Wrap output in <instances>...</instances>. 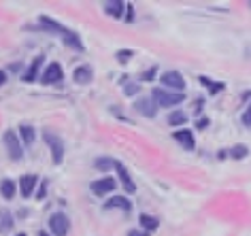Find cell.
Here are the masks:
<instances>
[{
	"label": "cell",
	"mask_w": 251,
	"mask_h": 236,
	"mask_svg": "<svg viewBox=\"0 0 251 236\" xmlns=\"http://www.w3.org/2000/svg\"><path fill=\"white\" fill-rule=\"evenodd\" d=\"M153 100L158 102V107H164V109H171V107H177L185 100V94L183 92H171V90H164V88H155L153 90Z\"/></svg>",
	"instance_id": "cell-1"
},
{
	"label": "cell",
	"mask_w": 251,
	"mask_h": 236,
	"mask_svg": "<svg viewBox=\"0 0 251 236\" xmlns=\"http://www.w3.org/2000/svg\"><path fill=\"white\" fill-rule=\"evenodd\" d=\"M4 141V147H7V153L11 160H22L24 158V149H22V139L20 134L13 132V130H7L2 136Z\"/></svg>",
	"instance_id": "cell-2"
},
{
	"label": "cell",
	"mask_w": 251,
	"mask_h": 236,
	"mask_svg": "<svg viewBox=\"0 0 251 236\" xmlns=\"http://www.w3.org/2000/svg\"><path fill=\"white\" fill-rule=\"evenodd\" d=\"M43 139H45L47 147H49V151H51L53 162H55V164H60L62 160H64V141H62L58 134L49 132V130H45V132H43Z\"/></svg>",
	"instance_id": "cell-3"
},
{
	"label": "cell",
	"mask_w": 251,
	"mask_h": 236,
	"mask_svg": "<svg viewBox=\"0 0 251 236\" xmlns=\"http://www.w3.org/2000/svg\"><path fill=\"white\" fill-rule=\"evenodd\" d=\"M160 81L166 90H171V92H183L185 90V79H183V74L177 72V71H166L160 77Z\"/></svg>",
	"instance_id": "cell-4"
},
{
	"label": "cell",
	"mask_w": 251,
	"mask_h": 236,
	"mask_svg": "<svg viewBox=\"0 0 251 236\" xmlns=\"http://www.w3.org/2000/svg\"><path fill=\"white\" fill-rule=\"evenodd\" d=\"M49 230L53 232V236H66L71 230V219L64 213H53L49 217Z\"/></svg>",
	"instance_id": "cell-5"
},
{
	"label": "cell",
	"mask_w": 251,
	"mask_h": 236,
	"mask_svg": "<svg viewBox=\"0 0 251 236\" xmlns=\"http://www.w3.org/2000/svg\"><path fill=\"white\" fill-rule=\"evenodd\" d=\"M64 79V71H62V66L58 62H51V64H47V68L43 71L41 74V81L45 85H51V83H58Z\"/></svg>",
	"instance_id": "cell-6"
},
{
	"label": "cell",
	"mask_w": 251,
	"mask_h": 236,
	"mask_svg": "<svg viewBox=\"0 0 251 236\" xmlns=\"http://www.w3.org/2000/svg\"><path fill=\"white\" fill-rule=\"evenodd\" d=\"M117 181L113 177H104V179H98V181H92L90 183V191L94 196H106L115 189Z\"/></svg>",
	"instance_id": "cell-7"
},
{
	"label": "cell",
	"mask_w": 251,
	"mask_h": 236,
	"mask_svg": "<svg viewBox=\"0 0 251 236\" xmlns=\"http://www.w3.org/2000/svg\"><path fill=\"white\" fill-rule=\"evenodd\" d=\"M134 109L139 111L141 115H145V117H155L158 115V102H155L153 98H139V100L134 102Z\"/></svg>",
	"instance_id": "cell-8"
},
{
	"label": "cell",
	"mask_w": 251,
	"mask_h": 236,
	"mask_svg": "<svg viewBox=\"0 0 251 236\" xmlns=\"http://www.w3.org/2000/svg\"><path fill=\"white\" fill-rule=\"evenodd\" d=\"M115 170H117V177H119V183H122V188L128 191V194H134V191H136V185H134V181H132V177H130V172L126 170V166L119 164V162H115Z\"/></svg>",
	"instance_id": "cell-9"
},
{
	"label": "cell",
	"mask_w": 251,
	"mask_h": 236,
	"mask_svg": "<svg viewBox=\"0 0 251 236\" xmlns=\"http://www.w3.org/2000/svg\"><path fill=\"white\" fill-rule=\"evenodd\" d=\"M36 183H39V177H36V175H24L20 179V191H22V196L26 198V200L34 196Z\"/></svg>",
	"instance_id": "cell-10"
},
{
	"label": "cell",
	"mask_w": 251,
	"mask_h": 236,
	"mask_svg": "<svg viewBox=\"0 0 251 236\" xmlns=\"http://www.w3.org/2000/svg\"><path fill=\"white\" fill-rule=\"evenodd\" d=\"M175 141L181 142L183 145V149H187V151H192L194 147H196V141H194V132L192 130H187V128H181L175 132Z\"/></svg>",
	"instance_id": "cell-11"
},
{
	"label": "cell",
	"mask_w": 251,
	"mask_h": 236,
	"mask_svg": "<svg viewBox=\"0 0 251 236\" xmlns=\"http://www.w3.org/2000/svg\"><path fill=\"white\" fill-rule=\"evenodd\" d=\"M43 62H45V58H43V55H36V58L30 62V66H28V71L24 72V81L26 83H32V81H36V77H39V71H41V64Z\"/></svg>",
	"instance_id": "cell-12"
},
{
	"label": "cell",
	"mask_w": 251,
	"mask_h": 236,
	"mask_svg": "<svg viewBox=\"0 0 251 236\" xmlns=\"http://www.w3.org/2000/svg\"><path fill=\"white\" fill-rule=\"evenodd\" d=\"M104 209H122L126 213H130V211H132V200H128L126 196H113L111 200L104 204Z\"/></svg>",
	"instance_id": "cell-13"
},
{
	"label": "cell",
	"mask_w": 251,
	"mask_h": 236,
	"mask_svg": "<svg viewBox=\"0 0 251 236\" xmlns=\"http://www.w3.org/2000/svg\"><path fill=\"white\" fill-rule=\"evenodd\" d=\"M92 77H94V74H92V68L90 66H77V68H75V72H73V79H75V81H77L79 85H87V83H92Z\"/></svg>",
	"instance_id": "cell-14"
},
{
	"label": "cell",
	"mask_w": 251,
	"mask_h": 236,
	"mask_svg": "<svg viewBox=\"0 0 251 236\" xmlns=\"http://www.w3.org/2000/svg\"><path fill=\"white\" fill-rule=\"evenodd\" d=\"M39 24H41L43 28H47L49 32H55V34H60V36H64V34L68 32V28H64L62 24H58L55 20H51V17H45V15H43L41 20H39Z\"/></svg>",
	"instance_id": "cell-15"
},
{
	"label": "cell",
	"mask_w": 251,
	"mask_h": 236,
	"mask_svg": "<svg viewBox=\"0 0 251 236\" xmlns=\"http://www.w3.org/2000/svg\"><path fill=\"white\" fill-rule=\"evenodd\" d=\"M62 41H64V45L73 47L75 51H83V49H85V47H83V41H81L79 36L73 32V30H68V32H66L64 36H62Z\"/></svg>",
	"instance_id": "cell-16"
},
{
	"label": "cell",
	"mask_w": 251,
	"mask_h": 236,
	"mask_svg": "<svg viewBox=\"0 0 251 236\" xmlns=\"http://www.w3.org/2000/svg\"><path fill=\"white\" fill-rule=\"evenodd\" d=\"M15 191H17V183L11 181V179H4V181L0 183V194L7 198V200H13V198H15Z\"/></svg>",
	"instance_id": "cell-17"
},
{
	"label": "cell",
	"mask_w": 251,
	"mask_h": 236,
	"mask_svg": "<svg viewBox=\"0 0 251 236\" xmlns=\"http://www.w3.org/2000/svg\"><path fill=\"white\" fill-rule=\"evenodd\" d=\"M34 128L32 126H28V123H22L20 126V139H22V142L24 145H32L34 142Z\"/></svg>",
	"instance_id": "cell-18"
},
{
	"label": "cell",
	"mask_w": 251,
	"mask_h": 236,
	"mask_svg": "<svg viewBox=\"0 0 251 236\" xmlns=\"http://www.w3.org/2000/svg\"><path fill=\"white\" fill-rule=\"evenodd\" d=\"M124 9H126V4L124 2H106L104 4V11L106 13H109L111 17H115V20H119V17H122V13H124Z\"/></svg>",
	"instance_id": "cell-19"
},
{
	"label": "cell",
	"mask_w": 251,
	"mask_h": 236,
	"mask_svg": "<svg viewBox=\"0 0 251 236\" xmlns=\"http://www.w3.org/2000/svg\"><path fill=\"white\" fill-rule=\"evenodd\" d=\"M141 226L147 230V232H153V230H158L160 221L158 217H151V215H141Z\"/></svg>",
	"instance_id": "cell-20"
},
{
	"label": "cell",
	"mask_w": 251,
	"mask_h": 236,
	"mask_svg": "<svg viewBox=\"0 0 251 236\" xmlns=\"http://www.w3.org/2000/svg\"><path fill=\"white\" fill-rule=\"evenodd\" d=\"M11 228H13V215H11L9 211H0V230L9 232Z\"/></svg>",
	"instance_id": "cell-21"
},
{
	"label": "cell",
	"mask_w": 251,
	"mask_h": 236,
	"mask_svg": "<svg viewBox=\"0 0 251 236\" xmlns=\"http://www.w3.org/2000/svg\"><path fill=\"white\" fill-rule=\"evenodd\" d=\"M168 126H183V123L187 121V115L181 113V111H175V113L168 115Z\"/></svg>",
	"instance_id": "cell-22"
},
{
	"label": "cell",
	"mask_w": 251,
	"mask_h": 236,
	"mask_svg": "<svg viewBox=\"0 0 251 236\" xmlns=\"http://www.w3.org/2000/svg\"><path fill=\"white\" fill-rule=\"evenodd\" d=\"M94 166L100 170H109V168H115V160L111 158H96L94 160Z\"/></svg>",
	"instance_id": "cell-23"
},
{
	"label": "cell",
	"mask_w": 251,
	"mask_h": 236,
	"mask_svg": "<svg viewBox=\"0 0 251 236\" xmlns=\"http://www.w3.org/2000/svg\"><path fill=\"white\" fill-rule=\"evenodd\" d=\"M198 81L202 83V85H206V88H209V92H211V94H217L219 90H224V85H222V83H211V79H206V77H200Z\"/></svg>",
	"instance_id": "cell-24"
},
{
	"label": "cell",
	"mask_w": 251,
	"mask_h": 236,
	"mask_svg": "<svg viewBox=\"0 0 251 236\" xmlns=\"http://www.w3.org/2000/svg\"><path fill=\"white\" fill-rule=\"evenodd\" d=\"M232 158H234V160H243L245 158V155H247L249 153V149L247 147H245V145H236V147H232Z\"/></svg>",
	"instance_id": "cell-25"
},
{
	"label": "cell",
	"mask_w": 251,
	"mask_h": 236,
	"mask_svg": "<svg viewBox=\"0 0 251 236\" xmlns=\"http://www.w3.org/2000/svg\"><path fill=\"white\" fill-rule=\"evenodd\" d=\"M139 90H141L139 83H130V85H126L124 88V94L126 96H134V94H139Z\"/></svg>",
	"instance_id": "cell-26"
},
{
	"label": "cell",
	"mask_w": 251,
	"mask_h": 236,
	"mask_svg": "<svg viewBox=\"0 0 251 236\" xmlns=\"http://www.w3.org/2000/svg\"><path fill=\"white\" fill-rule=\"evenodd\" d=\"M155 77V66L153 68H149V71H145L141 74V81H151V79Z\"/></svg>",
	"instance_id": "cell-27"
},
{
	"label": "cell",
	"mask_w": 251,
	"mask_h": 236,
	"mask_svg": "<svg viewBox=\"0 0 251 236\" xmlns=\"http://www.w3.org/2000/svg\"><path fill=\"white\" fill-rule=\"evenodd\" d=\"M243 123H245L247 128H251V104L247 107V111L243 113Z\"/></svg>",
	"instance_id": "cell-28"
},
{
	"label": "cell",
	"mask_w": 251,
	"mask_h": 236,
	"mask_svg": "<svg viewBox=\"0 0 251 236\" xmlns=\"http://www.w3.org/2000/svg\"><path fill=\"white\" fill-rule=\"evenodd\" d=\"M126 13H128V15H126V22H132L134 20V7H132V4H126Z\"/></svg>",
	"instance_id": "cell-29"
},
{
	"label": "cell",
	"mask_w": 251,
	"mask_h": 236,
	"mask_svg": "<svg viewBox=\"0 0 251 236\" xmlns=\"http://www.w3.org/2000/svg\"><path fill=\"white\" fill-rule=\"evenodd\" d=\"M45 191H47V181H41V189L36 191V198L43 200V198H45Z\"/></svg>",
	"instance_id": "cell-30"
},
{
	"label": "cell",
	"mask_w": 251,
	"mask_h": 236,
	"mask_svg": "<svg viewBox=\"0 0 251 236\" xmlns=\"http://www.w3.org/2000/svg\"><path fill=\"white\" fill-rule=\"evenodd\" d=\"M128 236H151V232H147V230H130Z\"/></svg>",
	"instance_id": "cell-31"
},
{
	"label": "cell",
	"mask_w": 251,
	"mask_h": 236,
	"mask_svg": "<svg viewBox=\"0 0 251 236\" xmlns=\"http://www.w3.org/2000/svg\"><path fill=\"white\" fill-rule=\"evenodd\" d=\"M117 58H119V60H128V58H132V51H119Z\"/></svg>",
	"instance_id": "cell-32"
},
{
	"label": "cell",
	"mask_w": 251,
	"mask_h": 236,
	"mask_svg": "<svg viewBox=\"0 0 251 236\" xmlns=\"http://www.w3.org/2000/svg\"><path fill=\"white\" fill-rule=\"evenodd\" d=\"M4 83H7V72H4V71H0V88H2Z\"/></svg>",
	"instance_id": "cell-33"
},
{
	"label": "cell",
	"mask_w": 251,
	"mask_h": 236,
	"mask_svg": "<svg viewBox=\"0 0 251 236\" xmlns=\"http://www.w3.org/2000/svg\"><path fill=\"white\" fill-rule=\"evenodd\" d=\"M206 126H209V121H206V119H202V121H196V128H206Z\"/></svg>",
	"instance_id": "cell-34"
},
{
	"label": "cell",
	"mask_w": 251,
	"mask_h": 236,
	"mask_svg": "<svg viewBox=\"0 0 251 236\" xmlns=\"http://www.w3.org/2000/svg\"><path fill=\"white\" fill-rule=\"evenodd\" d=\"M39 236H49V234L47 232H39Z\"/></svg>",
	"instance_id": "cell-35"
},
{
	"label": "cell",
	"mask_w": 251,
	"mask_h": 236,
	"mask_svg": "<svg viewBox=\"0 0 251 236\" xmlns=\"http://www.w3.org/2000/svg\"><path fill=\"white\" fill-rule=\"evenodd\" d=\"M17 236H26V234H24V232H20V234H17Z\"/></svg>",
	"instance_id": "cell-36"
}]
</instances>
